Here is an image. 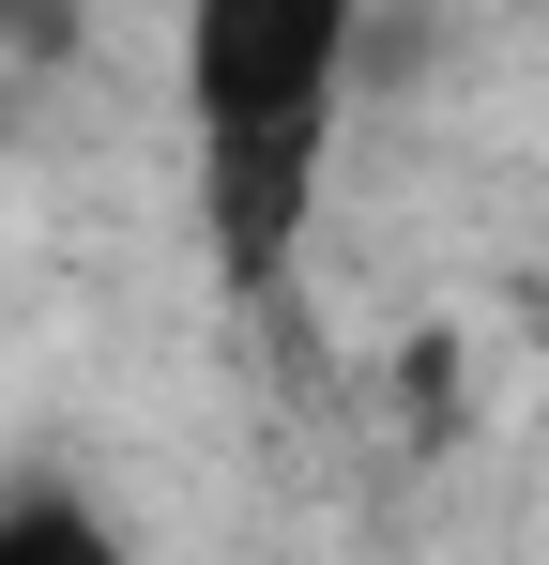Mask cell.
<instances>
[{"label":"cell","instance_id":"7a4b0ae2","mask_svg":"<svg viewBox=\"0 0 549 565\" xmlns=\"http://www.w3.org/2000/svg\"><path fill=\"white\" fill-rule=\"evenodd\" d=\"M31 551L107 565V551H122V520H107V504H77L62 473H15V489H0V565H31Z\"/></svg>","mask_w":549,"mask_h":565},{"label":"cell","instance_id":"6da1fadb","mask_svg":"<svg viewBox=\"0 0 549 565\" xmlns=\"http://www.w3.org/2000/svg\"><path fill=\"white\" fill-rule=\"evenodd\" d=\"M366 0H183V122H198V230L214 276L260 306L321 214V153L352 107Z\"/></svg>","mask_w":549,"mask_h":565}]
</instances>
